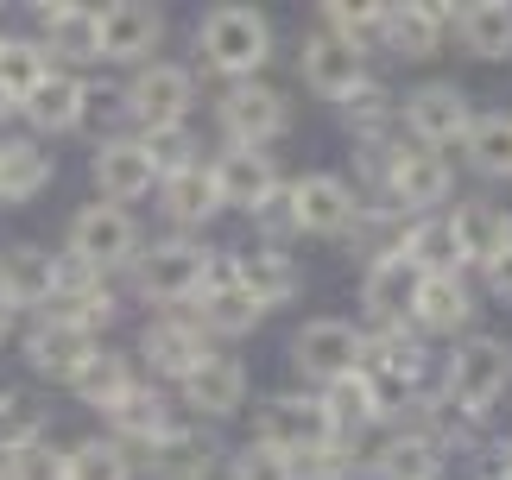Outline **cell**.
Instances as JSON below:
<instances>
[{
  "instance_id": "28",
  "label": "cell",
  "mask_w": 512,
  "mask_h": 480,
  "mask_svg": "<svg viewBox=\"0 0 512 480\" xmlns=\"http://www.w3.org/2000/svg\"><path fill=\"white\" fill-rule=\"evenodd\" d=\"M449 228H456V240H462L468 272H481V266H494L500 253H512V209L487 203V196H456Z\"/></svg>"
},
{
  "instance_id": "43",
  "label": "cell",
  "mask_w": 512,
  "mask_h": 480,
  "mask_svg": "<svg viewBox=\"0 0 512 480\" xmlns=\"http://www.w3.org/2000/svg\"><path fill=\"white\" fill-rule=\"evenodd\" d=\"M222 480H298V462H291V455H279L272 443H260V436H247V443L228 449Z\"/></svg>"
},
{
  "instance_id": "12",
  "label": "cell",
  "mask_w": 512,
  "mask_h": 480,
  "mask_svg": "<svg viewBox=\"0 0 512 480\" xmlns=\"http://www.w3.org/2000/svg\"><path fill=\"white\" fill-rule=\"evenodd\" d=\"M222 266H228V278L266 316L304 297V266L291 259V247H272V240H241V247H222Z\"/></svg>"
},
{
  "instance_id": "52",
  "label": "cell",
  "mask_w": 512,
  "mask_h": 480,
  "mask_svg": "<svg viewBox=\"0 0 512 480\" xmlns=\"http://www.w3.org/2000/svg\"><path fill=\"white\" fill-rule=\"evenodd\" d=\"M0 38H7V26H0Z\"/></svg>"
},
{
  "instance_id": "9",
  "label": "cell",
  "mask_w": 512,
  "mask_h": 480,
  "mask_svg": "<svg viewBox=\"0 0 512 480\" xmlns=\"http://www.w3.org/2000/svg\"><path fill=\"white\" fill-rule=\"evenodd\" d=\"M102 424H108V436L121 449H133L146 462L152 449H165V443H177V436H190L196 430V417L177 405V392H165V386H152V379H140L114 411H102Z\"/></svg>"
},
{
  "instance_id": "27",
  "label": "cell",
  "mask_w": 512,
  "mask_h": 480,
  "mask_svg": "<svg viewBox=\"0 0 512 480\" xmlns=\"http://www.w3.org/2000/svg\"><path fill=\"white\" fill-rule=\"evenodd\" d=\"M361 367L386 373V379H399V386H411L418 398L437 386V354H430V342H424L418 329H367Z\"/></svg>"
},
{
  "instance_id": "40",
  "label": "cell",
  "mask_w": 512,
  "mask_h": 480,
  "mask_svg": "<svg viewBox=\"0 0 512 480\" xmlns=\"http://www.w3.org/2000/svg\"><path fill=\"white\" fill-rule=\"evenodd\" d=\"M405 228L411 222H405L399 209H386L380 196H361V215H354V228H348V247L373 266V259H392V253L405 247Z\"/></svg>"
},
{
  "instance_id": "10",
  "label": "cell",
  "mask_w": 512,
  "mask_h": 480,
  "mask_svg": "<svg viewBox=\"0 0 512 480\" xmlns=\"http://www.w3.org/2000/svg\"><path fill=\"white\" fill-rule=\"evenodd\" d=\"M209 354H215V342L190 323L184 310H159V316H146V323H140V348H133L140 373L152 379V386H165V392L184 386V379L203 367Z\"/></svg>"
},
{
  "instance_id": "15",
  "label": "cell",
  "mask_w": 512,
  "mask_h": 480,
  "mask_svg": "<svg viewBox=\"0 0 512 480\" xmlns=\"http://www.w3.org/2000/svg\"><path fill=\"white\" fill-rule=\"evenodd\" d=\"M354 215H361V190L336 171H304L291 177V222L310 240H348Z\"/></svg>"
},
{
  "instance_id": "48",
  "label": "cell",
  "mask_w": 512,
  "mask_h": 480,
  "mask_svg": "<svg viewBox=\"0 0 512 480\" xmlns=\"http://www.w3.org/2000/svg\"><path fill=\"white\" fill-rule=\"evenodd\" d=\"M19 329H26V316H19V310L7 304V297H0V348H7V342H13Z\"/></svg>"
},
{
  "instance_id": "35",
  "label": "cell",
  "mask_w": 512,
  "mask_h": 480,
  "mask_svg": "<svg viewBox=\"0 0 512 480\" xmlns=\"http://www.w3.org/2000/svg\"><path fill=\"white\" fill-rule=\"evenodd\" d=\"M336 120H342V133H348L361 152L392 146V139H399V95H392V89L380 83V76H373L367 89H354L348 102L336 108Z\"/></svg>"
},
{
  "instance_id": "26",
  "label": "cell",
  "mask_w": 512,
  "mask_h": 480,
  "mask_svg": "<svg viewBox=\"0 0 512 480\" xmlns=\"http://www.w3.org/2000/svg\"><path fill=\"white\" fill-rule=\"evenodd\" d=\"M449 455L437 436H424L418 424H399V430H380L373 436V455H367V474L373 480H443Z\"/></svg>"
},
{
  "instance_id": "50",
  "label": "cell",
  "mask_w": 512,
  "mask_h": 480,
  "mask_svg": "<svg viewBox=\"0 0 512 480\" xmlns=\"http://www.w3.org/2000/svg\"><path fill=\"white\" fill-rule=\"evenodd\" d=\"M475 480H512V462H487V468H481Z\"/></svg>"
},
{
  "instance_id": "31",
  "label": "cell",
  "mask_w": 512,
  "mask_h": 480,
  "mask_svg": "<svg viewBox=\"0 0 512 480\" xmlns=\"http://www.w3.org/2000/svg\"><path fill=\"white\" fill-rule=\"evenodd\" d=\"M57 184L51 146H38L32 133H0V203H38Z\"/></svg>"
},
{
  "instance_id": "24",
  "label": "cell",
  "mask_w": 512,
  "mask_h": 480,
  "mask_svg": "<svg viewBox=\"0 0 512 480\" xmlns=\"http://www.w3.org/2000/svg\"><path fill=\"white\" fill-rule=\"evenodd\" d=\"M184 316H190V323H196V329L209 335L215 348H228V342H247V335H253V329L266 323V310L253 304V297H247L241 285H234V278H228V266H215L209 291L196 297V304H190Z\"/></svg>"
},
{
  "instance_id": "38",
  "label": "cell",
  "mask_w": 512,
  "mask_h": 480,
  "mask_svg": "<svg viewBox=\"0 0 512 480\" xmlns=\"http://www.w3.org/2000/svg\"><path fill=\"white\" fill-rule=\"evenodd\" d=\"M64 480H140V455L121 449L114 436H83L64 449Z\"/></svg>"
},
{
  "instance_id": "19",
  "label": "cell",
  "mask_w": 512,
  "mask_h": 480,
  "mask_svg": "<svg viewBox=\"0 0 512 480\" xmlns=\"http://www.w3.org/2000/svg\"><path fill=\"white\" fill-rule=\"evenodd\" d=\"M165 32H171L165 7H152V0H114V7H102V64H127V70L152 64L165 51Z\"/></svg>"
},
{
  "instance_id": "16",
  "label": "cell",
  "mask_w": 512,
  "mask_h": 480,
  "mask_svg": "<svg viewBox=\"0 0 512 480\" xmlns=\"http://www.w3.org/2000/svg\"><path fill=\"white\" fill-rule=\"evenodd\" d=\"M89 177H95V196H102V203H121V209L159 196V171H152V158H146V146L133 133H102L95 139Z\"/></svg>"
},
{
  "instance_id": "13",
  "label": "cell",
  "mask_w": 512,
  "mask_h": 480,
  "mask_svg": "<svg viewBox=\"0 0 512 480\" xmlns=\"http://www.w3.org/2000/svg\"><path fill=\"white\" fill-rule=\"evenodd\" d=\"M298 76H304V89L317 95V102L342 108L354 89H367V83H373V57H367V51H354V45H342L336 32L310 26V32L298 38Z\"/></svg>"
},
{
  "instance_id": "29",
  "label": "cell",
  "mask_w": 512,
  "mask_h": 480,
  "mask_svg": "<svg viewBox=\"0 0 512 480\" xmlns=\"http://www.w3.org/2000/svg\"><path fill=\"white\" fill-rule=\"evenodd\" d=\"M159 215L171 222V234H203L222 222V196H215V177H209V158L177 177H159Z\"/></svg>"
},
{
  "instance_id": "17",
  "label": "cell",
  "mask_w": 512,
  "mask_h": 480,
  "mask_svg": "<svg viewBox=\"0 0 512 480\" xmlns=\"http://www.w3.org/2000/svg\"><path fill=\"white\" fill-rule=\"evenodd\" d=\"M247 392H253L247 360H241V354H228V348H215L203 367H196L184 386H177V405H184L196 424H228V417H241V411H247Z\"/></svg>"
},
{
  "instance_id": "6",
  "label": "cell",
  "mask_w": 512,
  "mask_h": 480,
  "mask_svg": "<svg viewBox=\"0 0 512 480\" xmlns=\"http://www.w3.org/2000/svg\"><path fill=\"white\" fill-rule=\"evenodd\" d=\"M140 247H146V234H140V222H133V209H121V203H83L70 215V228H64V253L70 259H83L89 272H102V278H121L133 259H140Z\"/></svg>"
},
{
  "instance_id": "44",
  "label": "cell",
  "mask_w": 512,
  "mask_h": 480,
  "mask_svg": "<svg viewBox=\"0 0 512 480\" xmlns=\"http://www.w3.org/2000/svg\"><path fill=\"white\" fill-rule=\"evenodd\" d=\"M38 436H51V430H45V411L32 405V392L0 386V455L26 449V443H38Z\"/></svg>"
},
{
  "instance_id": "42",
  "label": "cell",
  "mask_w": 512,
  "mask_h": 480,
  "mask_svg": "<svg viewBox=\"0 0 512 480\" xmlns=\"http://www.w3.org/2000/svg\"><path fill=\"white\" fill-rule=\"evenodd\" d=\"M133 139L146 146V158H152V171H159V177H177V171L203 165L196 127H146V133H133Z\"/></svg>"
},
{
  "instance_id": "45",
  "label": "cell",
  "mask_w": 512,
  "mask_h": 480,
  "mask_svg": "<svg viewBox=\"0 0 512 480\" xmlns=\"http://www.w3.org/2000/svg\"><path fill=\"white\" fill-rule=\"evenodd\" d=\"M0 480H64V449L51 436H38V443L0 455Z\"/></svg>"
},
{
  "instance_id": "51",
  "label": "cell",
  "mask_w": 512,
  "mask_h": 480,
  "mask_svg": "<svg viewBox=\"0 0 512 480\" xmlns=\"http://www.w3.org/2000/svg\"><path fill=\"white\" fill-rule=\"evenodd\" d=\"M7 120H19V108L7 102V95H0V133H7Z\"/></svg>"
},
{
  "instance_id": "32",
  "label": "cell",
  "mask_w": 512,
  "mask_h": 480,
  "mask_svg": "<svg viewBox=\"0 0 512 480\" xmlns=\"http://www.w3.org/2000/svg\"><path fill=\"white\" fill-rule=\"evenodd\" d=\"M0 297H7L19 316L45 310L51 304V247H38V240L0 247Z\"/></svg>"
},
{
  "instance_id": "25",
  "label": "cell",
  "mask_w": 512,
  "mask_h": 480,
  "mask_svg": "<svg viewBox=\"0 0 512 480\" xmlns=\"http://www.w3.org/2000/svg\"><path fill=\"white\" fill-rule=\"evenodd\" d=\"M475 285L468 278H424L418 285V304H411V329L424 342H462L475 335Z\"/></svg>"
},
{
  "instance_id": "34",
  "label": "cell",
  "mask_w": 512,
  "mask_h": 480,
  "mask_svg": "<svg viewBox=\"0 0 512 480\" xmlns=\"http://www.w3.org/2000/svg\"><path fill=\"white\" fill-rule=\"evenodd\" d=\"M222 462H228V449L215 443L203 424H196L190 436H177V443L152 449L146 462H140V474H146V480H222Z\"/></svg>"
},
{
  "instance_id": "5",
  "label": "cell",
  "mask_w": 512,
  "mask_h": 480,
  "mask_svg": "<svg viewBox=\"0 0 512 480\" xmlns=\"http://www.w3.org/2000/svg\"><path fill=\"white\" fill-rule=\"evenodd\" d=\"M253 436L260 443H272L279 455H291V462H310L317 449L336 443V417H329L323 405V392H310V386H291V392H272L253 405Z\"/></svg>"
},
{
  "instance_id": "4",
  "label": "cell",
  "mask_w": 512,
  "mask_h": 480,
  "mask_svg": "<svg viewBox=\"0 0 512 480\" xmlns=\"http://www.w3.org/2000/svg\"><path fill=\"white\" fill-rule=\"evenodd\" d=\"M475 120H481V108L456 76H430V83L399 95V133L424 152H443V158L462 152V139H468Z\"/></svg>"
},
{
  "instance_id": "46",
  "label": "cell",
  "mask_w": 512,
  "mask_h": 480,
  "mask_svg": "<svg viewBox=\"0 0 512 480\" xmlns=\"http://www.w3.org/2000/svg\"><path fill=\"white\" fill-rule=\"evenodd\" d=\"M89 120H127V83H89Z\"/></svg>"
},
{
  "instance_id": "11",
  "label": "cell",
  "mask_w": 512,
  "mask_h": 480,
  "mask_svg": "<svg viewBox=\"0 0 512 480\" xmlns=\"http://www.w3.org/2000/svg\"><path fill=\"white\" fill-rule=\"evenodd\" d=\"M190 108H196V70L190 64L152 57V64L127 70V120H133V133H146V127H190Z\"/></svg>"
},
{
  "instance_id": "47",
  "label": "cell",
  "mask_w": 512,
  "mask_h": 480,
  "mask_svg": "<svg viewBox=\"0 0 512 480\" xmlns=\"http://www.w3.org/2000/svg\"><path fill=\"white\" fill-rule=\"evenodd\" d=\"M481 291L494 297V304H512V253H500L494 266H481Z\"/></svg>"
},
{
  "instance_id": "7",
  "label": "cell",
  "mask_w": 512,
  "mask_h": 480,
  "mask_svg": "<svg viewBox=\"0 0 512 480\" xmlns=\"http://www.w3.org/2000/svg\"><path fill=\"white\" fill-rule=\"evenodd\" d=\"M215 133H222V146L272 152L291 133V95L279 83H266V76H260V83L215 89Z\"/></svg>"
},
{
  "instance_id": "49",
  "label": "cell",
  "mask_w": 512,
  "mask_h": 480,
  "mask_svg": "<svg viewBox=\"0 0 512 480\" xmlns=\"http://www.w3.org/2000/svg\"><path fill=\"white\" fill-rule=\"evenodd\" d=\"M487 462H512V436H494V449H487Z\"/></svg>"
},
{
  "instance_id": "20",
  "label": "cell",
  "mask_w": 512,
  "mask_h": 480,
  "mask_svg": "<svg viewBox=\"0 0 512 480\" xmlns=\"http://www.w3.org/2000/svg\"><path fill=\"white\" fill-rule=\"evenodd\" d=\"M424 272L405 253L373 259L361 272V329H411V304H418Z\"/></svg>"
},
{
  "instance_id": "18",
  "label": "cell",
  "mask_w": 512,
  "mask_h": 480,
  "mask_svg": "<svg viewBox=\"0 0 512 480\" xmlns=\"http://www.w3.org/2000/svg\"><path fill=\"white\" fill-rule=\"evenodd\" d=\"M209 177H215V196H222V215H253L266 196L285 190L279 158H272V152H253V146L209 152Z\"/></svg>"
},
{
  "instance_id": "14",
  "label": "cell",
  "mask_w": 512,
  "mask_h": 480,
  "mask_svg": "<svg viewBox=\"0 0 512 480\" xmlns=\"http://www.w3.org/2000/svg\"><path fill=\"white\" fill-rule=\"evenodd\" d=\"M38 19V45L57 70H76L83 76L89 64H102V7H83V0H38L32 7Z\"/></svg>"
},
{
  "instance_id": "39",
  "label": "cell",
  "mask_w": 512,
  "mask_h": 480,
  "mask_svg": "<svg viewBox=\"0 0 512 480\" xmlns=\"http://www.w3.org/2000/svg\"><path fill=\"white\" fill-rule=\"evenodd\" d=\"M57 64L45 57V45H38V38H26V32H7L0 38V95H7V102L19 108L26 102V95L45 83Z\"/></svg>"
},
{
  "instance_id": "8",
  "label": "cell",
  "mask_w": 512,
  "mask_h": 480,
  "mask_svg": "<svg viewBox=\"0 0 512 480\" xmlns=\"http://www.w3.org/2000/svg\"><path fill=\"white\" fill-rule=\"evenodd\" d=\"M361 348H367V329L348 323V316H310V323L291 329V367L310 392H329L361 373Z\"/></svg>"
},
{
  "instance_id": "22",
  "label": "cell",
  "mask_w": 512,
  "mask_h": 480,
  "mask_svg": "<svg viewBox=\"0 0 512 480\" xmlns=\"http://www.w3.org/2000/svg\"><path fill=\"white\" fill-rule=\"evenodd\" d=\"M449 45V7L443 0H405V7H386L380 19V51L399 57V64H430Z\"/></svg>"
},
{
  "instance_id": "2",
  "label": "cell",
  "mask_w": 512,
  "mask_h": 480,
  "mask_svg": "<svg viewBox=\"0 0 512 480\" xmlns=\"http://www.w3.org/2000/svg\"><path fill=\"white\" fill-rule=\"evenodd\" d=\"M215 266H222V247H209L203 234H165V240H146L140 259L127 266L133 278V297L152 310H190L196 297L209 291Z\"/></svg>"
},
{
  "instance_id": "37",
  "label": "cell",
  "mask_w": 512,
  "mask_h": 480,
  "mask_svg": "<svg viewBox=\"0 0 512 480\" xmlns=\"http://www.w3.org/2000/svg\"><path fill=\"white\" fill-rule=\"evenodd\" d=\"M462 165L487 184H512V114H481L462 139Z\"/></svg>"
},
{
  "instance_id": "21",
  "label": "cell",
  "mask_w": 512,
  "mask_h": 480,
  "mask_svg": "<svg viewBox=\"0 0 512 480\" xmlns=\"http://www.w3.org/2000/svg\"><path fill=\"white\" fill-rule=\"evenodd\" d=\"M19 120H26V133L45 146V139H64L76 127H89V76L76 70H51L45 83H38L26 102H19Z\"/></svg>"
},
{
  "instance_id": "23",
  "label": "cell",
  "mask_w": 512,
  "mask_h": 480,
  "mask_svg": "<svg viewBox=\"0 0 512 480\" xmlns=\"http://www.w3.org/2000/svg\"><path fill=\"white\" fill-rule=\"evenodd\" d=\"M95 348H102L95 335L57 323V316H32V323L19 329V354H26V367H32L38 379H51V386H70L76 367H83Z\"/></svg>"
},
{
  "instance_id": "41",
  "label": "cell",
  "mask_w": 512,
  "mask_h": 480,
  "mask_svg": "<svg viewBox=\"0 0 512 480\" xmlns=\"http://www.w3.org/2000/svg\"><path fill=\"white\" fill-rule=\"evenodd\" d=\"M380 19H386V0H323L317 7V26L323 32H336L342 45L354 51H380Z\"/></svg>"
},
{
  "instance_id": "36",
  "label": "cell",
  "mask_w": 512,
  "mask_h": 480,
  "mask_svg": "<svg viewBox=\"0 0 512 480\" xmlns=\"http://www.w3.org/2000/svg\"><path fill=\"white\" fill-rule=\"evenodd\" d=\"M399 253H405L424 278H468V259H462L456 228H449V209H443V215H424V222H411Z\"/></svg>"
},
{
  "instance_id": "3",
  "label": "cell",
  "mask_w": 512,
  "mask_h": 480,
  "mask_svg": "<svg viewBox=\"0 0 512 480\" xmlns=\"http://www.w3.org/2000/svg\"><path fill=\"white\" fill-rule=\"evenodd\" d=\"M437 392L456 398L475 417H494V405L512 392V342L506 335H487V329L449 342V354L437 360Z\"/></svg>"
},
{
  "instance_id": "33",
  "label": "cell",
  "mask_w": 512,
  "mask_h": 480,
  "mask_svg": "<svg viewBox=\"0 0 512 480\" xmlns=\"http://www.w3.org/2000/svg\"><path fill=\"white\" fill-rule=\"evenodd\" d=\"M449 38L475 64H506L512 57V0H475V7L449 13Z\"/></svg>"
},
{
  "instance_id": "1",
  "label": "cell",
  "mask_w": 512,
  "mask_h": 480,
  "mask_svg": "<svg viewBox=\"0 0 512 480\" xmlns=\"http://www.w3.org/2000/svg\"><path fill=\"white\" fill-rule=\"evenodd\" d=\"M190 51H196L190 70L215 76L222 89L228 83H260L272 51H279V32H272V19L260 7H209L190 32Z\"/></svg>"
},
{
  "instance_id": "30",
  "label": "cell",
  "mask_w": 512,
  "mask_h": 480,
  "mask_svg": "<svg viewBox=\"0 0 512 480\" xmlns=\"http://www.w3.org/2000/svg\"><path fill=\"white\" fill-rule=\"evenodd\" d=\"M140 360H133L127 348H95L89 360H83V367H76V379H70V398H76V405H83V411H114V405H121V398L133 392V386H140Z\"/></svg>"
}]
</instances>
